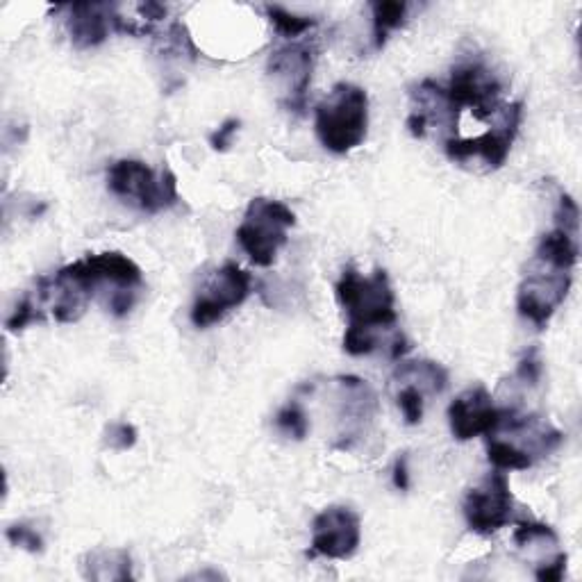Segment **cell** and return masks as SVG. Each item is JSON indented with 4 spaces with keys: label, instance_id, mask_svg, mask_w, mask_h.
I'll return each instance as SVG.
<instances>
[{
    "label": "cell",
    "instance_id": "6da1fadb",
    "mask_svg": "<svg viewBox=\"0 0 582 582\" xmlns=\"http://www.w3.org/2000/svg\"><path fill=\"white\" fill-rule=\"evenodd\" d=\"M337 301L348 314L344 351L353 357L371 355L378 346V332L396 326V296L385 269L364 278L346 269L335 285Z\"/></svg>",
    "mask_w": 582,
    "mask_h": 582
},
{
    "label": "cell",
    "instance_id": "7a4b0ae2",
    "mask_svg": "<svg viewBox=\"0 0 582 582\" xmlns=\"http://www.w3.org/2000/svg\"><path fill=\"white\" fill-rule=\"evenodd\" d=\"M317 137L335 155H346L362 146L369 128V96L367 91L351 82H339L332 87L326 101L314 112Z\"/></svg>",
    "mask_w": 582,
    "mask_h": 582
},
{
    "label": "cell",
    "instance_id": "3957f363",
    "mask_svg": "<svg viewBox=\"0 0 582 582\" xmlns=\"http://www.w3.org/2000/svg\"><path fill=\"white\" fill-rule=\"evenodd\" d=\"M296 226V214L285 203L271 198H253L235 237L255 266H271L287 244V230Z\"/></svg>",
    "mask_w": 582,
    "mask_h": 582
},
{
    "label": "cell",
    "instance_id": "277c9868",
    "mask_svg": "<svg viewBox=\"0 0 582 582\" xmlns=\"http://www.w3.org/2000/svg\"><path fill=\"white\" fill-rule=\"evenodd\" d=\"M107 187L114 196L139 207L146 214H157L178 205V180L176 173L164 169L155 176L151 166L139 160H119L107 171Z\"/></svg>",
    "mask_w": 582,
    "mask_h": 582
},
{
    "label": "cell",
    "instance_id": "5b68a950",
    "mask_svg": "<svg viewBox=\"0 0 582 582\" xmlns=\"http://www.w3.org/2000/svg\"><path fill=\"white\" fill-rule=\"evenodd\" d=\"M573 282V269H562L532 255L526 276L517 291V310L523 319L542 330L564 303Z\"/></svg>",
    "mask_w": 582,
    "mask_h": 582
},
{
    "label": "cell",
    "instance_id": "8992f818",
    "mask_svg": "<svg viewBox=\"0 0 582 582\" xmlns=\"http://www.w3.org/2000/svg\"><path fill=\"white\" fill-rule=\"evenodd\" d=\"M448 112L457 121V114L469 107L478 121H485L498 112V98L503 94V85L482 62H462L451 73L448 87H442Z\"/></svg>",
    "mask_w": 582,
    "mask_h": 582
},
{
    "label": "cell",
    "instance_id": "52a82bcc",
    "mask_svg": "<svg viewBox=\"0 0 582 582\" xmlns=\"http://www.w3.org/2000/svg\"><path fill=\"white\" fill-rule=\"evenodd\" d=\"M523 119V103L505 105L498 116L496 128L487 130L485 135L473 139H446V155L453 162H469L478 157L487 164V169H501L507 155L512 151L514 139L519 135V126Z\"/></svg>",
    "mask_w": 582,
    "mask_h": 582
},
{
    "label": "cell",
    "instance_id": "ba28073f",
    "mask_svg": "<svg viewBox=\"0 0 582 582\" xmlns=\"http://www.w3.org/2000/svg\"><path fill=\"white\" fill-rule=\"evenodd\" d=\"M253 278L235 262H226L207 280L203 294L191 307V323L196 328H210L251 296Z\"/></svg>",
    "mask_w": 582,
    "mask_h": 582
},
{
    "label": "cell",
    "instance_id": "9c48e42d",
    "mask_svg": "<svg viewBox=\"0 0 582 582\" xmlns=\"http://www.w3.org/2000/svg\"><path fill=\"white\" fill-rule=\"evenodd\" d=\"M464 519L478 535H492L512 521L514 496L510 478L501 469L485 476L478 487H473L464 498Z\"/></svg>",
    "mask_w": 582,
    "mask_h": 582
},
{
    "label": "cell",
    "instance_id": "30bf717a",
    "mask_svg": "<svg viewBox=\"0 0 582 582\" xmlns=\"http://www.w3.org/2000/svg\"><path fill=\"white\" fill-rule=\"evenodd\" d=\"M362 542V523L346 505H330L312 523V555L348 560Z\"/></svg>",
    "mask_w": 582,
    "mask_h": 582
},
{
    "label": "cell",
    "instance_id": "8fae6325",
    "mask_svg": "<svg viewBox=\"0 0 582 582\" xmlns=\"http://www.w3.org/2000/svg\"><path fill=\"white\" fill-rule=\"evenodd\" d=\"M314 62H317V46L312 41L303 44H287L273 51L269 57V76L282 82L287 91L289 112L303 114L307 89L312 82Z\"/></svg>",
    "mask_w": 582,
    "mask_h": 582
},
{
    "label": "cell",
    "instance_id": "7c38bea8",
    "mask_svg": "<svg viewBox=\"0 0 582 582\" xmlns=\"http://www.w3.org/2000/svg\"><path fill=\"white\" fill-rule=\"evenodd\" d=\"M507 407H496L492 394L478 385L455 398L448 407V423L457 442H469L473 437H492L505 417Z\"/></svg>",
    "mask_w": 582,
    "mask_h": 582
},
{
    "label": "cell",
    "instance_id": "4fadbf2b",
    "mask_svg": "<svg viewBox=\"0 0 582 582\" xmlns=\"http://www.w3.org/2000/svg\"><path fill=\"white\" fill-rule=\"evenodd\" d=\"M64 269L94 291L103 282H112L116 289H137L144 282L139 266L128 255L116 251L87 255L78 262L64 266Z\"/></svg>",
    "mask_w": 582,
    "mask_h": 582
},
{
    "label": "cell",
    "instance_id": "5bb4252c",
    "mask_svg": "<svg viewBox=\"0 0 582 582\" xmlns=\"http://www.w3.org/2000/svg\"><path fill=\"white\" fill-rule=\"evenodd\" d=\"M69 35L73 46L78 51H87V48L101 46L103 41L110 37V32L116 30V16L114 5L103 3H78L69 7Z\"/></svg>",
    "mask_w": 582,
    "mask_h": 582
},
{
    "label": "cell",
    "instance_id": "9a60e30c",
    "mask_svg": "<svg viewBox=\"0 0 582 582\" xmlns=\"http://www.w3.org/2000/svg\"><path fill=\"white\" fill-rule=\"evenodd\" d=\"M87 580H132V560L123 548H98L80 560Z\"/></svg>",
    "mask_w": 582,
    "mask_h": 582
},
{
    "label": "cell",
    "instance_id": "2e32d148",
    "mask_svg": "<svg viewBox=\"0 0 582 582\" xmlns=\"http://www.w3.org/2000/svg\"><path fill=\"white\" fill-rule=\"evenodd\" d=\"M407 5L405 0H378V3H371L373 12V48L382 51L387 44L389 35L394 30L405 26L407 19Z\"/></svg>",
    "mask_w": 582,
    "mask_h": 582
},
{
    "label": "cell",
    "instance_id": "e0dca14e",
    "mask_svg": "<svg viewBox=\"0 0 582 582\" xmlns=\"http://www.w3.org/2000/svg\"><path fill=\"white\" fill-rule=\"evenodd\" d=\"M396 380L419 382L421 392L442 394L448 387V371L442 367V364L430 362V360L403 362L401 367L396 369Z\"/></svg>",
    "mask_w": 582,
    "mask_h": 582
},
{
    "label": "cell",
    "instance_id": "ac0fdd59",
    "mask_svg": "<svg viewBox=\"0 0 582 582\" xmlns=\"http://www.w3.org/2000/svg\"><path fill=\"white\" fill-rule=\"evenodd\" d=\"M487 457L501 471H526L535 464L523 448L512 442H503V439H489Z\"/></svg>",
    "mask_w": 582,
    "mask_h": 582
},
{
    "label": "cell",
    "instance_id": "d6986e66",
    "mask_svg": "<svg viewBox=\"0 0 582 582\" xmlns=\"http://www.w3.org/2000/svg\"><path fill=\"white\" fill-rule=\"evenodd\" d=\"M266 16H269L271 26L276 28L278 35L285 39L301 37L317 26V19H312V16H298L294 12L282 10L280 5H266Z\"/></svg>",
    "mask_w": 582,
    "mask_h": 582
},
{
    "label": "cell",
    "instance_id": "ffe728a7",
    "mask_svg": "<svg viewBox=\"0 0 582 582\" xmlns=\"http://www.w3.org/2000/svg\"><path fill=\"white\" fill-rule=\"evenodd\" d=\"M276 426L278 430L285 432V435L294 437L296 442H303L310 432V419H307V412L303 410V405L298 401H289L282 410L276 414Z\"/></svg>",
    "mask_w": 582,
    "mask_h": 582
},
{
    "label": "cell",
    "instance_id": "44dd1931",
    "mask_svg": "<svg viewBox=\"0 0 582 582\" xmlns=\"http://www.w3.org/2000/svg\"><path fill=\"white\" fill-rule=\"evenodd\" d=\"M44 321V310H41L39 303L35 301V296L28 294L23 296V301L14 307L12 317L7 319L5 328L10 332H21L23 328H28L30 323H39Z\"/></svg>",
    "mask_w": 582,
    "mask_h": 582
},
{
    "label": "cell",
    "instance_id": "7402d4cb",
    "mask_svg": "<svg viewBox=\"0 0 582 582\" xmlns=\"http://www.w3.org/2000/svg\"><path fill=\"white\" fill-rule=\"evenodd\" d=\"M398 407H401L403 417L407 426H419L423 421V392L414 385H405L401 392H398Z\"/></svg>",
    "mask_w": 582,
    "mask_h": 582
},
{
    "label": "cell",
    "instance_id": "603a6c76",
    "mask_svg": "<svg viewBox=\"0 0 582 582\" xmlns=\"http://www.w3.org/2000/svg\"><path fill=\"white\" fill-rule=\"evenodd\" d=\"M137 437H139V432L132 423L119 421V423H112V426H107L105 446L112 448V451H130V448L137 444Z\"/></svg>",
    "mask_w": 582,
    "mask_h": 582
},
{
    "label": "cell",
    "instance_id": "cb8c5ba5",
    "mask_svg": "<svg viewBox=\"0 0 582 582\" xmlns=\"http://www.w3.org/2000/svg\"><path fill=\"white\" fill-rule=\"evenodd\" d=\"M5 537L10 539V544L26 548L28 553L44 551V537H41L37 530H32L30 526H26V523H14V526L7 528Z\"/></svg>",
    "mask_w": 582,
    "mask_h": 582
},
{
    "label": "cell",
    "instance_id": "d4e9b609",
    "mask_svg": "<svg viewBox=\"0 0 582 582\" xmlns=\"http://www.w3.org/2000/svg\"><path fill=\"white\" fill-rule=\"evenodd\" d=\"M535 539H551V542H557V535L551 526H546V523L521 521L517 530H514V542L519 546H526L530 542H535Z\"/></svg>",
    "mask_w": 582,
    "mask_h": 582
},
{
    "label": "cell",
    "instance_id": "484cf974",
    "mask_svg": "<svg viewBox=\"0 0 582 582\" xmlns=\"http://www.w3.org/2000/svg\"><path fill=\"white\" fill-rule=\"evenodd\" d=\"M241 128V121L239 119H228V121H223V126L212 132L210 135V146L214 148V151H219V153H226L228 148H230V141L232 137L237 135Z\"/></svg>",
    "mask_w": 582,
    "mask_h": 582
},
{
    "label": "cell",
    "instance_id": "4316f807",
    "mask_svg": "<svg viewBox=\"0 0 582 582\" xmlns=\"http://www.w3.org/2000/svg\"><path fill=\"white\" fill-rule=\"evenodd\" d=\"M517 378H521L526 385H537L539 378H542V360L537 357L535 348L519 362Z\"/></svg>",
    "mask_w": 582,
    "mask_h": 582
},
{
    "label": "cell",
    "instance_id": "83f0119b",
    "mask_svg": "<svg viewBox=\"0 0 582 582\" xmlns=\"http://www.w3.org/2000/svg\"><path fill=\"white\" fill-rule=\"evenodd\" d=\"M564 569H567V553H560L553 562L539 567L535 571V578L539 582H560L564 578Z\"/></svg>",
    "mask_w": 582,
    "mask_h": 582
},
{
    "label": "cell",
    "instance_id": "f1b7e54d",
    "mask_svg": "<svg viewBox=\"0 0 582 582\" xmlns=\"http://www.w3.org/2000/svg\"><path fill=\"white\" fill-rule=\"evenodd\" d=\"M132 305H135V289L114 291V296L110 301V310L114 312V317H126V314L132 310Z\"/></svg>",
    "mask_w": 582,
    "mask_h": 582
},
{
    "label": "cell",
    "instance_id": "f546056e",
    "mask_svg": "<svg viewBox=\"0 0 582 582\" xmlns=\"http://www.w3.org/2000/svg\"><path fill=\"white\" fill-rule=\"evenodd\" d=\"M394 487L398 492H407L410 489V471H407V453H401L394 462Z\"/></svg>",
    "mask_w": 582,
    "mask_h": 582
},
{
    "label": "cell",
    "instance_id": "4dcf8cb0",
    "mask_svg": "<svg viewBox=\"0 0 582 582\" xmlns=\"http://www.w3.org/2000/svg\"><path fill=\"white\" fill-rule=\"evenodd\" d=\"M426 126H428V116L421 114V112H412L407 116V128H410L412 137L423 139L426 137Z\"/></svg>",
    "mask_w": 582,
    "mask_h": 582
},
{
    "label": "cell",
    "instance_id": "1f68e13d",
    "mask_svg": "<svg viewBox=\"0 0 582 582\" xmlns=\"http://www.w3.org/2000/svg\"><path fill=\"white\" fill-rule=\"evenodd\" d=\"M139 10L146 16V21H162L166 16V7L157 3H146V5H141Z\"/></svg>",
    "mask_w": 582,
    "mask_h": 582
}]
</instances>
